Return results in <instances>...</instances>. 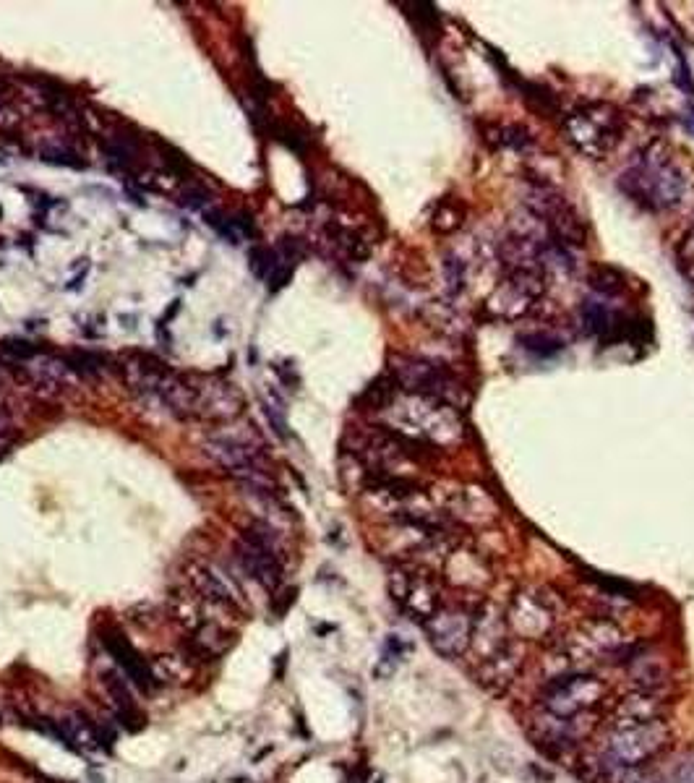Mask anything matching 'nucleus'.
Returning a JSON list of instances; mask_svg holds the SVG:
<instances>
[{
  "label": "nucleus",
  "instance_id": "nucleus-26",
  "mask_svg": "<svg viewBox=\"0 0 694 783\" xmlns=\"http://www.w3.org/2000/svg\"><path fill=\"white\" fill-rule=\"evenodd\" d=\"M595 290L601 295H619L621 290L627 288V282H624V277L616 272V269L611 267H598L593 272V282H590Z\"/></svg>",
  "mask_w": 694,
  "mask_h": 783
},
{
  "label": "nucleus",
  "instance_id": "nucleus-33",
  "mask_svg": "<svg viewBox=\"0 0 694 783\" xmlns=\"http://www.w3.org/2000/svg\"><path fill=\"white\" fill-rule=\"evenodd\" d=\"M629 783H661V776H655V773L653 776H650V773H637Z\"/></svg>",
  "mask_w": 694,
  "mask_h": 783
},
{
  "label": "nucleus",
  "instance_id": "nucleus-4",
  "mask_svg": "<svg viewBox=\"0 0 694 783\" xmlns=\"http://www.w3.org/2000/svg\"><path fill=\"white\" fill-rule=\"evenodd\" d=\"M405 434L436 444H454L462 439V418L447 400L426 395H408L400 405Z\"/></svg>",
  "mask_w": 694,
  "mask_h": 783
},
{
  "label": "nucleus",
  "instance_id": "nucleus-17",
  "mask_svg": "<svg viewBox=\"0 0 694 783\" xmlns=\"http://www.w3.org/2000/svg\"><path fill=\"white\" fill-rule=\"evenodd\" d=\"M199 389V415L207 418H233L241 410V397L235 395L230 384L209 382L201 384Z\"/></svg>",
  "mask_w": 694,
  "mask_h": 783
},
{
  "label": "nucleus",
  "instance_id": "nucleus-27",
  "mask_svg": "<svg viewBox=\"0 0 694 783\" xmlns=\"http://www.w3.org/2000/svg\"><path fill=\"white\" fill-rule=\"evenodd\" d=\"M522 342H525V350H530V353H535V355H543V358H546V355L559 353V350L564 348V342H561L559 337L546 335V332L522 337Z\"/></svg>",
  "mask_w": 694,
  "mask_h": 783
},
{
  "label": "nucleus",
  "instance_id": "nucleus-22",
  "mask_svg": "<svg viewBox=\"0 0 694 783\" xmlns=\"http://www.w3.org/2000/svg\"><path fill=\"white\" fill-rule=\"evenodd\" d=\"M616 319H619V314H614V311L601 301H585V306H582V324H585L590 335L611 332V329L616 327Z\"/></svg>",
  "mask_w": 694,
  "mask_h": 783
},
{
  "label": "nucleus",
  "instance_id": "nucleus-30",
  "mask_svg": "<svg viewBox=\"0 0 694 783\" xmlns=\"http://www.w3.org/2000/svg\"><path fill=\"white\" fill-rule=\"evenodd\" d=\"M679 267H681V272H684V277H687V280L694 285V230L687 235V238H684V241H681Z\"/></svg>",
  "mask_w": 694,
  "mask_h": 783
},
{
  "label": "nucleus",
  "instance_id": "nucleus-19",
  "mask_svg": "<svg viewBox=\"0 0 694 783\" xmlns=\"http://www.w3.org/2000/svg\"><path fill=\"white\" fill-rule=\"evenodd\" d=\"M107 650H110V656L115 658V663L121 666V671L131 679V682L139 684L141 690H152L154 674L149 671L144 658H139V653H136L123 637H110V640H107Z\"/></svg>",
  "mask_w": 694,
  "mask_h": 783
},
{
  "label": "nucleus",
  "instance_id": "nucleus-21",
  "mask_svg": "<svg viewBox=\"0 0 694 783\" xmlns=\"http://www.w3.org/2000/svg\"><path fill=\"white\" fill-rule=\"evenodd\" d=\"M408 653H410L408 640H402L400 635H389L387 640H384V648H381V656H379V663H376L374 674L379 676V679L381 676H392L394 671H397V666L405 661Z\"/></svg>",
  "mask_w": 694,
  "mask_h": 783
},
{
  "label": "nucleus",
  "instance_id": "nucleus-13",
  "mask_svg": "<svg viewBox=\"0 0 694 783\" xmlns=\"http://www.w3.org/2000/svg\"><path fill=\"white\" fill-rule=\"evenodd\" d=\"M16 369L45 395H63V392H71L76 384V374L68 369V363L63 358L42 353V350L34 353L29 361L19 363Z\"/></svg>",
  "mask_w": 694,
  "mask_h": 783
},
{
  "label": "nucleus",
  "instance_id": "nucleus-28",
  "mask_svg": "<svg viewBox=\"0 0 694 783\" xmlns=\"http://www.w3.org/2000/svg\"><path fill=\"white\" fill-rule=\"evenodd\" d=\"M661 783H694V752L671 765L661 776Z\"/></svg>",
  "mask_w": 694,
  "mask_h": 783
},
{
  "label": "nucleus",
  "instance_id": "nucleus-31",
  "mask_svg": "<svg viewBox=\"0 0 694 783\" xmlns=\"http://www.w3.org/2000/svg\"><path fill=\"white\" fill-rule=\"evenodd\" d=\"M209 201L212 199H209V194L201 186H188L186 191H183V204H186V207H194V209H201V212H207V209H212L209 207Z\"/></svg>",
  "mask_w": 694,
  "mask_h": 783
},
{
  "label": "nucleus",
  "instance_id": "nucleus-24",
  "mask_svg": "<svg viewBox=\"0 0 694 783\" xmlns=\"http://www.w3.org/2000/svg\"><path fill=\"white\" fill-rule=\"evenodd\" d=\"M40 157L45 162H53V165H63V168H84L81 154L68 141H45L40 147Z\"/></svg>",
  "mask_w": 694,
  "mask_h": 783
},
{
  "label": "nucleus",
  "instance_id": "nucleus-5",
  "mask_svg": "<svg viewBox=\"0 0 694 783\" xmlns=\"http://www.w3.org/2000/svg\"><path fill=\"white\" fill-rule=\"evenodd\" d=\"M606 692L608 687L603 679H598L595 674H585V671H574V674L543 684L538 700H541V708L548 713L574 718L598 708L606 700Z\"/></svg>",
  "mask_w": 694,
  "mask_h": 783
},
{
  "label": "nucleus",
  "instance_id": "nucleus-11",
  "mask_svg": "<svg viewBox=\"0 0 694 783\" xmlns=\"http://www.w3.org/2000/svg\"><path fill=\"white\" fill-rule=\"evenodd\" d=\"M525 656H528L525 640L507 637V643L494 650L488 658H483L481 666H478V679L491 695H504L514 684V679L520 676Z\"/></svg>",
  "mask_w": 694,
  "mask_h": 783
},
{
  "label": "nucleus",
  "instance_id": "nucleus-15",
  "mask_svg": "<svg viewBox=\"0 0 694 783\" xmlns=\"http://www.w3.org/2000/svg\"><path fill=\"white\" fill-rule=\"evenodd\" d=\"M663 718V700L658 692L634 690L632 695L621 697L614 708L611 726H632V723H650Z\"/></svg>",
  "mask_w": 694,
  "mask_h": 783
},
{
  "label": "nucleus",
  "instance_id": "nucleus-12",
  "mask_svg": "<svg viewBox=\"0 0 694 783\" xmlns=\"http://www.w3.org/2000/svg\"><path fill=\"white\" fill-rule=\"evenodd\" d=\"M533 737L541 744H546V750L551 752H567L574 744H580L582 737H588L593 729V718L590 713L574 718H561L548 713V710H538L533 716Z\"/></svg>",
  "mask_w": 694,
  "mask_h": 783
},
{
  "label": "nucleus",
  "instance_id": "nucleus-18",
  "mask_svg": "<svg viewBox=\"0 0 694 783\" xmlns=\"http://www.w3.org/2000/svg\"><path fill=\"white\" fill-rule=\"evenodd\" d=\"M194 580L196 590H199L201 596L207 598L209 603H220V606H241V593L230 583V577H225L222 572H214L209 567H199L194 569Z\"/></svg>",
  "mask_w": 694,
  "mask_h": 783
},
{
  "label": "nucleus",
  "instance_id": "nucleus-16",
  "mask_svg": "<svg viewBox=\"0 0 694 783\" xmlns=\"http://www.w3.org/2000/svg\"><path fill=\"white\" fill-rule=\"evenodd\" d=\"M627 674L637 690L642 692H661V687H666L668 682V666L661 656H653L645 648H640L634 653L632 661L627 663Z\"/></svg>",
  "mask_w": 694,
  "mask_h": 783
},
{
  "label": "nucleus",
  "instance_id": "nucleus-3",
  "mask_svg": "<svg viewBox=\"0 0 694 783\" xmlns=\"http://www.w3.org/2000/svg\"><path fill=\"white\" fill-rule=\"evenodd\" d=\"M668 723L663 718L650 723H632V726H611L601 757L616 768H640L653 760L668 744Z\"/></svg>",
  "mask_w": 694,
  "mask_h": 783
},
{
  "label": "nucleus",
  "instance_id": "nucleus-2",
  "mask_svg": "<svg viewBox=\"0 0 694 783\" xmlns=\"http://www.w3.org/2000/svg\"><path fill=\"white\" fill-rule=\"evenodd\" d=\"M624 123L614 105L608 102H590L572 110L564 121V134L582 154L593 160H601L608 152H614L621 139Z\"/></svg>",
  "mask_w": 694,
  "mask_h": 783
},
{
  "label": "nucleus",
  "instance_id": "nucleus-20",
  "mask_svg": "<svg viewBox=\"0 0 694 783\" xmlns=\"http://www.w3.org/2000/svg\"><path fill=\"white\" fill-rule=\"evenodd\" d=\"M58 726H61L63 737H66V744H76V747L84 752L100 750V734H97V729H94L92 723L81 716V713H68L66 718L58 721Z\"/></svg>",
  "mask_w": 694,
  "mask_h": 783
},
{
  "label": "nucleus",
  "instance_id": "nucleus-7",
  "mask_svg": "<svg viewBox=\"0 0 694 783\" xmlns=\"http://www.w3.org/2000/svg\"><path fill=\"white\" fill-rule=\"evenodd\" d=\"M204 452L212 457L220 468H225L230 476L238 481V478L248 476V473H256V470H264V457H261L259 442L256 436L248 431L227 429V431H214L207 436L204 442Z\"/></svg>",
  "mask_w": 694,
  "mask_h": 783
},
{
  "label": "nucleus",
  "instance_id": "nucleus-23",
  "mask_svg": "<svg viewBox=\"0 0 694 783\" xmlns=\"http://www.w3.org/2000/svg\"><path fill=\"white\" fill-rule=\"evenodd\" d=\"M230 645L225 632L217 627V624H201V630L194 637V648L199 650L204 658H217L225 653V648Z\"/></svg>",
  "mask_w": 694,
  "mask_h": 783
},
{
  "label": "nucleus",
  "instance_id": "nucleus-10",
  "mask_svg": "<svg viewBox=\"0 0 694 783\" xmlns=\"http://www.w3.org/2000/svg\"><path fill=\"white\" fill-rule=\"evenodd\" d=\"M389 590H392L394 601L421 624L428 616H434L441 606L439 585L428 575H413L408 569H394L389 575Z\"/></svg>",
  "mask_w": 694,
  "mask_h": 783
},
{
  "label": "nucleus",
  "instance_id": "nucleus-14",
  "mask_svg": "<svg viewBox=\"0 0 694 783\" xmlns=\"http://www.w3.org/2000/svg\"><path fill=\"white\" fill-rule=\"evenodd\" d=\"M507 643V616L494 606H483L473 614V635H470V653L478 661L488 658L494 650Z\"/></svg>",
  "mask_w": 694,
  "mask_h": 783
},
{
  "label": "nucleus",
  "instance_id": "nucleus-9",
  "mask_svg": "<svg viewBox=\"0 0 694 783\" xmlns=\"http://www.w3.org/2000/svg\"><path fill=\"white\" fill-rule=\"evenodd\" d=\"M394 384H400L408 395H426L436 397V400H447L452 395V389L457 387L452 371L444 363L426 361V358H397L392 366Z\"/></svg>",
  "mask_w": 694,
  "mask_h": 783
},
{
  "label": "nucleus",
  "instance_id": "nucleus-6",
  "mask_svg": "<svg viewBox=\"0 0 694 783\" xmlns=\"http://www.w3.org/2000/svg\"><path fill=\"white\" fill-rule=\"evenodd\" d=\"M556 619H559V606L554 593L546 590H522L509 603L507 627L520 640H543L551 635Z\"/></svg>",
  "mask_w": 694,
  "mask_h": 783
},
{
  "label": "nucleus",
  "instance_id": "nucleus-1",
  "mask_svg": "<svg viewBox=\"0 0 694 783\" xmlns=\"http://www.w3.org/2000/svg\"><path fill=\"white\" fill-rule=\"evenodd\" d=\"M621 191L650 212H668L689 191L687 173L663 144L648 147L619 178Z\"/></svg>",
  "mask_w": 694,
  "mask_h": 783
},
{
  "label": "nucleus",
  "instance_id": "nucleus-29",
  "mask_svg": "<svg viewBox=\"0 0 694 783\" xmlns=\"http://www.w3.org/2000/svg\"><path fill=\"white\" fill-rule=\"evenodd\" d=\"M499 144L507 149H525L530 144V134L517 123H507L499 128Z\"/></svg>",
  "mask_w": 694,
  "mask_h": 783
},
{
  "label": "nucleus",
  "instance_id": "nucleus-8",
  "mask_svg": "<svg viewBox=\"0 0 694 783\" xmlns=\"http://www.w3.org/2000/svg\"><path fill=\"white\" fill-rule=\"evenodd\" d=\"M428 643L444 658H460L470 650L473 635V611L462 606H439L434 616L423 622Z\"/></svg>",
  "mask_w": 694,
  "mask_h": 783
},
{
  "label": "nucleus",
  "instance_id": "nucleus-32",
  "mask_svg": "<svg viewBox=\"0 0 694 783\" xmlns=\"http://www.w3.org/2000/svg\"><path fill=\"white\" fill-rule=\"evenodd\" d=\"M264 413H267V418H269V423L274 426V431H277L280 436H285V408H282V402L272 400V397H269Z\"/></svg>",
  "mask_w": 694,
  "mask_h": 783
},
{
  "label": "nucleus",
  "instance_id": "nucleus-25",
  "mask_svg": "<svg viewBox=\"0 0 694 783\" xmlns=\"http://www.w3.org/2000/svg\"><path fill=\"white\" fill-rule=\"evenodd\" d=\"M63 361L68 363V369L74 371L76 376H97L102 371V358H100V355L87 353V350H81V353L63 355Z\"/></svg>",
  "mask_w": 694,
  "mask_h": 783
}]
</instances>
